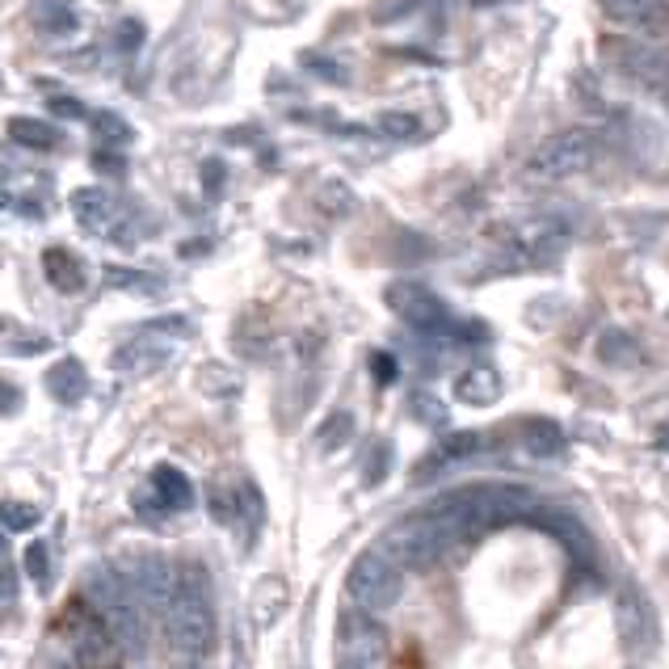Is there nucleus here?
Segmentation results:
<instances>
[{
    "mask_svg": "<svg viewBox=\"0 0 669 669\" xmlns=\"http://www.w3.org/2000/svg\"><path fill=\"white\" fill-rule=\"evenodd\" d=\"M4 206H9V194H4V190H0V211H4Z\"/></svg>",
    "mask_w": 669,
    "mask_h": 669,
    "instance_id": "39",
    "label": "nucleus"
},
{
    "mask_svg": "<svg viewBox=\"0 0 669 669\" xmlns=\"http://www.w3.org/2000/svg\"><path fill=\"white\" fill-rule=\"evenodd\" d=\"M43 274H46V283L60 290V295H76V290H85V283H89L85 257H81V253H72V248H64V245H51L43 253Z\"/></svg>",
    "mask_w": 669,
    "mask_h": 669,
    "instance_id": "12",
    "label": "nucleus"
},
{
    "mask_svg": "<svg viewBox=\"0 0 669 669\" xmlns=\"http://www.w3.org/2000/svg\"><path fill=\"white\" fill-rule=\"evenodd\" d=\"M194 497L199 492H194V480L185 471L173 468V464H157L152 476H148V489L135 497V506L139 510L148 506V513H190Z\"/></svg>",
    "mask_w": 669,
    "mask_h": 669,
    "instance_id": "7",
    "label": "nucleus"
},
{
    "mask_svg": "<svg viewBox=\"0 0 669 669\" xmlns=\"http://www.w3.org/2000/svg\"><path fill=\"white\" fill-rule=\"evenodd\" d=\"M603 13L615 25H648L661 13V0H603Z\"/></svg>",
    "mask_w": 669,
    "mask_h": 669,
    "instance_id": "20",
    "label": "nucleus"
},
{
    "mask_svg": "<svg viewBox=\"0 0 669 669\" xmlns=\"http://www.w3.org/2000/svg\"><path fill=\"white\" fill-rule=\"evenodd\" d=\"M127 585H135L152 610H164L169 594H173V573L160 556H139L135 560V581H127Z\"/></svg>",
    "mask_w": 669,
    "mask_h": 669,
    "instance_id": "13",
    "label": "nucleus"
},
{
    "mask_svg": "<svg viewBox=\"0 0 669 669\" xmlns=\"http://www.w3.org/2000/svg\"><path fill=\"white\" fill-rule=\"evenodd\" d=\"M0 606H18V573L0 569Z\"/></svg>",
    "mask_w": 669,
    "mask_h": 669,
    "instance_id": "36",
    "label": "nucleus"
},
{
    "mask_svg": "<svg viewBox=\"0 0 669 669\" xmlns=\"http://www.w3.org/2000/svg\"><path fill=\"white\" fill-rule=\"evenodd\" d=\"M380 127L387 135H396V139H408V135H417V118L413 114H383Z\"/></svg>",
    "mask_w": 669,
    "mask_h": 669,
    "instance_id": "32",
    "label": "nucleus"
},
{
    "mask_svg": "<svg viewBox=\"0 0 669 669\" xmlns=\"http://www.w3.org/2000/svg\"><path fill=\"white\" fill-rule=\"evenodd\" d=\"M85 594H89L93 615L110 627L114 645L127 657H144L148 652V624H144V606L131 594L127 577L110 564H93L89 577H85Z\"/></svg>",
    "mask_w": 669,
    "mask_h": 669,
    "instance_id": "2",
    "label": "nucleus"
},
{
    "mask_svg": "<svg viewBox=\"0 0 669 669\" xmlns=\"http://www.w3.org/2000/svg\"><path fill=\"white\" fill-rule=\"evenodd\" d=\"M354 438V413L350 408H337V413H329L325 417V425L316 429V443H320V450H337L341 443H350Z\"/></svg>",
    "mask_w": 669,
    "mask_h": 669,
    "instance_id": "24",
    "label": "nucleus"
},
{
    "mask_svg": "<svg viewBox=\"0 0 669 669\" xmlns=\"http://www.w3.org/2000/svg\"><path fill=\"white\" fill-rule=\"evenodd\" d=\"M619 631H624V645L645 657L648 648L657 645V615L640 590H624L619 594Z\"/></svg>",
    "mask_w": 669,
    "mask_h": 669,
    "instance_id": "9",
    "label": "nucleus"
},
{
    "mask_svg": "<svg viewBox=\"0 0 669 669\" xmlns=\"http://www.w3.org/2000/svg\"><path fill=\"white\" fill-rule=\"evenodd\" d=\"M346 594H350V603H354L358 610H367V615L380 619L383 610H392V606L401 603L404 573L383 556L380 548H371V552H362V556L350 564V573H346Z\"/></svg>",
    "mask_w": 669,
    "mask_h": 669,
    "instance_id": "3",
    "label": "nucleus"
},
{
    "mask_svg": "<svg viewBox=\"0 0 669 669\" xmlns=\"http://www.w3.org/2000/svg\"><path fill=\"white\" fill-rule=\"evenodd\" d=\"M164 619H169V640L181 657H206L215 648V606H211V585L199 564H185L173 573Z\"/></svg>",
    "mask_w": 669,
    "mask_h": 669,
    "instance_id": "1",
    "label": "nucleus"
},
{
    "mask_svg": "<svg viewBox=\"0 0 669 669\" xmlns=\"http://www.w3.org/2000/svg\"><path fill=\"white\" fill-rule=\"evenodd\" d=\"M9 139L13 144H22V148H34V152H51V148H60V139L64 135L55 131V123H43V118H25V114H18V118H9Z\"/></svg>",
    "mask_w": 669,
    "mask_h": 669,
    "instance_id": "17",
    "label": "nucleus"
},
{
    "mask_svg": "<svg viewBox=\"0 0 669 669\" xmlns=\"http://www.w3.org/2000/svg\"><path fill=\"white\" fill-rule=\"evenodd\" d=\"M93 169H97V173H110V178H123V173H127V160L118 157V152H106V148H102V152H93Z\"/></svg>",
    "mask_w": 669,
    "mask_h": 669,
    "instance_id": "34",
    "label": "nucleus"
},
{
    "mask_svg": "<svg viewBox=\"0 0 669 669\" xmlns=\"http://www.w3.org/2000/svg\"><path fill=\"white\" fill-rule=\"evenodd\" d=\"M598 160V135L590 131H560L543 139L531 160H527V178L531 181H569L585 173Z\"/></svg>",
    "mask_w": 669,
    "mask_h": 669,
    "instance_id": "4",
    "label": "nucleus"
},
{
    "mask_svg": "<svg viewBox=\"0 0 669 669\" xmlns=\"http://www.w3.org/2000/svg\"><path fill=\"white\" fill-rule=\"evenodd\" d=\"M371 375H375V383H396V375H401V367H396V358L392 354H383V350H375L371 354Z\"/></svg>",
    "mask_w": 669,
    "mask_h": 669,
    "instance_id": "30",
    "label": "nucleus"
},
{
    "mask_svg": "<svg viewBox=\"0 0 669 669\" xmlns=\"http://www.w3.org/2000/svg\"><path fill=\"white\" fill-rule=\"evenodd\" d=\"M22 404H25L22 387H18L13 380H4V375H0V417H13V413H22Z\"/></svg>",
    "mask_w": 669,
    "mask_h": 669,
    "instance_id": "29",
    "label": "nucleus"
},
{
    "mask_svg": "<svg viewBox=\"0 0 669 669\" xmlns=\"http://www.w3.org/2000/svg\"><path fill=\"white\" fill-rule=\"evenodd\" d=\"M164 362H169V350L157 346V341H127L123 350L110 354V367L123 371V375H152Z\"/></svg>",
    "mask_w": 669,
    "mask_h": 669,
    "instance_id": "16",
    "label": "nucleus"
},
{
    "mask_svg": "<svg viewBox=\"0 0 669 669\" xmlns=\"http://www.w3.org/2000/svg\"><path fill=\"white\" fill-rule=\"evenodd\" d=\"M4 556H9V539H4V531H0V564H4Z\"/></svg>",
    "mask_w": 669,
    "mask_h": 669,
    "instance_id": "38",
    "label": "nucleus"
},
{
    "mask_svg": "<svg viewBox=\"0 0 669 669\" xmlns=\"http://www.w3.org/2000/svg\"><path fill=\"white\" fill-rule=\"evenodd\" d=\"M72 652H76V669H118V657H123V648L114 645L110 627L102 624L93 610H85L76 619Z\"/></svg>",
    "mask_w": 669,
    "mask_h": 669,
    "instance_id": "8",
    "label": "nucleus"
},
{
    "mask_svg": "<svg viewBox=\"0 0 669 669\" xmlns=\"http://www.w3.org/2000/svg\"><path fill=\"white\" fill-rule=\"evenodd\" d=\"M43 513L34 510L30 501H0V531L4 535H22V531H34Z\"/></svg>",
    "mask_w": 669,
    "mask_h": 669,
    "instance_id": "25",
    "label": "nucleus"
},
{
    "mask_svg": "<svg viewBox=\"0 0 669 669\" xmlns=\"http://www.w3.org/2000/svg\"><path fill=\"white\" fill-rule=\"evenodd\" d=\"M413 408H417V417H422V422H429V425H443L446 422L443 404L429 401V396H413Z\"/></svg>",
    "mask_w": 669,
    "mask_h": 669,
    "instance_id": "35",
    "label": "nucleus"
},
{
    "mask_svg": "<svg viewBox=\"0 0 669 669\" xmlns=\"http://www.w3.org/2000/svg\"><path fill=\"white\" fill-rule=\"evenodd\" d=\"M114 46L118 51H135V46H144V22H123L114 30Z\"/></svg>",
    "mask_w": 669,
    "mask_h": 669,
    "instance_id": "33",
    "label": "nucleus"
},
{
    "mask_svg": "<svg viewBox=\"0 0 669 669\" xmlns=\"http://www.w3.org/2000/svg\"><path fill=\"white\" fill-rule=\"evenodd\" d=\"M43 383H46V396H51L55 404H64V408H76V404L89 396V387H93L89 367H85L76 354L51 362V367H46V375H43Z\"/></svg>",
    "mask_w": 669,
    "mask_h": 669,
    "instance_id": "10",
    "label": "nucleus"
},
{
    "mask_svg": "<svg viewBox=\"0 0 669 669\" xmlns=\"http://www.w3.org/2000/svg\"><path fill=\"white\" fill-rule=\"evenodd\" d=\"M387 666V631L367 610H341L337 619V669H383Z\"/></svg>",
    "mask_w": 669,
    "mask_h": 669,
    "instance_id": "5",
    "label": "nucleus"
},
{
    "mask_svg": "<svg viewBox=\"0 0 669 669\" xmlns=\"http://www.w3.org/2000/svg\"><path fill=\"white\" fill-rule=\"evenodd\" d=\"M480 446L485 443H480V434H476V429H464V434H450V438H443V443H434L429 459L417 464V480H429L438 468H450V464H459V459H471Z\"/></svg>",
    "mask_w": 669,
    "mask_h": 669,
    "instance_id": "14",
    "label": "nucleus"
},
{
    "mask_svg": "<svg viewBox=\"0 0 669 669\" xmlns=\"http://www.w3.org/2000/svg\"><path fill=\"white\" fill-rule=\"evenodd\" d=\"M34 22L43 25V34H51V39H60V34H72L76 30V13L67 9L64 0H39L34 4Z\"/></svg>",
    "mask_w": 669,
    "mask_h": 669,
    "instance_id": "22",
    "label": "nucleus"
},
{
    "mask_svg": "<svg viewBox=\"0 0 669 669\" xmlns=\"http://www.w3.org/2000/svg\"><path fill=\"white\" fill-rule=\"evenodd\" d=\"M67 202H72L76 223H81L89 236H110L118 206H114V199L102 190V185H81V190H72V199Z\"/></svg>",
    "mask_w": 669,
    "mask_h": 669,
    "instance_id": "11",
    "label": "nucleus"
},
{
    "mask_svg": "<svg viewBox=\"0 0 669 669\" xmlns=\"http://www.w3.org/2000/svg\"><path fill=\"white\" fill-rule=\"evenodd\" d=\"M506 392L501 375L492 367H471L455 380V401L459 404H471V408H485V404H497Z\"/></svg>",
    "mask_w": 669,
    "mask_h": 669,
    "instance_id": "15",
    "label": "nucleus"
},
{
    "mask_svg": "<svg viewBox=\"0 0 669 669\" xmlns=\"http://www.w3.org/2000/svg\"><path fill=\"white\" fill-rule=\"evenodd\" d=\"M157 333L190 337V320H185V316H160V320H148V325H144V337H157Z\"/></svg>",
    "mask_w": 669,
    "mask_h": 669,
    "instance_id": "28",
    "label": "nucleus"
},
{
    "mask_svg": "<svg viewBox=\"0 0 669 669\" xmlns=\"http://www.w3.org/2000/svg\"><path fill=\"white\" fill-rule=\"evenodd\" d=\"M624 72H631L636 81H648V85H661L669 76V55H661V51H652V46H631L624 55Z\"/></svg>",
    "mask_w": 669,
    "mask_h": 669,
    "instance_id": "19",
    "label": "nucleus"
},
{
    "mask_svg": "<svg viewBox=\"0 0 669 669\" xmlns=\"http://www.w3.org/2000/svg\"><path fill=\"white\" fill-rule=\"evenodd\" d=\"M522 446L539 459H552L564 450V429L548 417H531V422H522Z\"/></svg>",
    "mask_w": 669,
    "mask_h": 669,
    "instance_id": "18",
    "label": "nucleus"
},
{
    "mask_svg": "<svg viewBox=\"0 0 669 669\" xmlns=\"http://www.w3.org/2000/svg\"><path fill=\"white\" fill-rule=\"evenodd\" d=\"M202 392H211V396H236L241 392V380H232L223 367H202Z\"/></svg>",
    "mask_w": 669,
    "mask_h": 669,
    "instance_id": "27",
    "label": "nucleus"
},
{
    "mask_svg": "<svg viewBox=\"0 0 669 669\" xmlns=\"http://www.w3.org/2000/svg\"><path fill=\"white\" fill-rule=\"evenodd\" d=\"M22 564H25V577L34 581L39 590H51V573H55V564H51V543L46 539H34V543H25V556H22Z\"/></svg>",
    "mask_w": 669,
    "mask_h": 669,
    "instance_id": "23",
    "label": "nucleus"
},
{
    "mask_svg": "<svg viewBox=\"0 0 669 669\" xmlns=\"http://www.w3.org/2000/svg\"><path fill=\"white\" fill-rule=\"evenodd\" d=\"M202 185H206L211 194H220V185H223V160H206V164H202Z\"/></svg>",
    "mask_w": 669,
    "mask_h": 669,
    "instance_id": "37",
    "label": "nucleus"
},
{
    "mask_svg": "<svg viewBox=\"0 0 669 669\" xmlns=\"http://www.w3.org/2000/svg\"><path fill=\"white\" fill-rule=\"evenodd\" d=\"M387 308L401 316L404 325L422 329V333H446V329H455V320H450L443 299L429 287H422V283H408V278L387 287Z\"/></svg>",
    "mask_w": 669,
    "mask_h": 669,
    "instance_id": "6",
    "label": "nucleus"
},
{
    "mask_svg": "<svg viewBox=\"0 0 669 669\" xmlns=\"http://www.w3.org/2000/svg\"><path fill=\"white\" fill-rule=\"evenodd\" d=\"M46 110L55 114V118H89V110H85L76 97H67V93H55V97L46 102Z\"/></svg>",
    "mask_w": 669,
    "mask_h": 669,
    "instance_id": "31",
    "label": "nucleus"
},
{
    "mask_svg": "<svg viewBox=\"0 0 669 669\" xmlns=\"http://www.w3.org/2000/svg\"><path fill=\"white\" fill-rule=\"evenodd\" d=\"M93 131L102 135L106 144H131V139H135L131 123H127L123 114H110V110L93 114Z\"/></svg>",
    "mask_w": 669,
    "mask_h": 669,
    "instance_id": "26",
    "label": "nucleus"
},
{
    "mask_svg": "<svg viewBox=\"0 0 669 669\" xmlns=\"http://www.w3.org/2000/svg\"><path fill=\"white\" fill-rule=\"evenodd\" d=\"M106 287L131 290V295H164V278H157V274H144V269L106 266Z\"/></svg>",
    "mask_w": 669,
    "mask_h": 669,
    "instance_id": "21",
    "label": "nucleus"
}]
</instances>
